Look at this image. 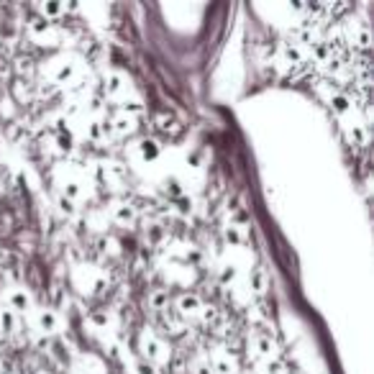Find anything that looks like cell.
<instances>
[{
	"label": "cell",
	"instance_id": "cell-7",
	"mask_svg": "<svg viewBox=\"0 0 374 374\" xmlns=\"http://www.w3.org/2000/svg\"><path fill=\"white\" fill-rule=\"evenodd\" d=\"M111 215L116 223L128 226V223L136 221V205H131V203H116V205L111 208Z\"/></svg>",
	"mask_w": 374,
	"mask_h": 374
},
{
	"label": "cell",
	"instance_id": "cell-8",
	"mask_svg": "<svg viewBox=\"0 0 374 374\" xmlns=\"http://www.w3.org/2000/svg\"><path fill=\"white\" fill-rule=\"evenodd\" d=\"M103 88H105V95L108 97H118L126 90V77L121 75V72H108V75H105Z\"/></svg>",
	"mask_w": 374,
	"mask_h": 374
},
{
	"label": "cell",
	"instance_id": "cell-1",
	"mask_svg": "<svg viewBox=\"0 0 374 374\" xmlns=\"http://www.w3.org/2000/svg\"><path fill=\"white\" fill-rule=\"evenodd\" d=\"M162 349H164V344H162V341L157 339L152 331H146L144 336H141V351H144V356H146V361H149V364L167 359V354L162 351Z\"/></svg>",
	"mask_w": 374,
	"mask_h": 374
},
{
	"label": "cell",
	"instance_id": "cell-5",
	"mask_svg": "<svg viewBox=\"0 0 374 374\" xmlns=\"http://www.w3.org/2000/svg\"><path fill=\"white\" fill-rule=\"evenodd\" d=\"M136 149H139V159L144 162V164L157 162L162 154V144L157 139H141L139 144H136Z\"/></svg>",
	"mask_w": 374,
	"mask_h": 374
},
{
	"label": "cell",
	"instance_id": "cell-9",
	"mask_svg": "<svg viewBox=\"0 0 374 374\" xmlns=\"http://www.w3.org/2000/svg\"><path fill=\"white\" fill-rule=\"evenodd\" d=\"M149 308L152 310H167L169 308V290L167 287H157V290L149 292Z\"/></svg>",
	"mask_w": 374,
	"mask_h": 374
},
{
	"label": "cell",
	"instance_id": "cell-18",
	"mask_svg": "<svg viewBox=\"0 0 374 374\" xmlns=\"http://www.w3.org/2000/svg\"><path fill=\"white\" fill-rule=\"evenodd\" d=\"M131 374H159V372H157V367L149 364V361H136L131 367Z\"/></svg>",
	"mask_w": 374,
	"mask_h": 374
},
{
	"label": "cell",
	"instance_id": "cell-16",
	"mask_svg": "<svg viewBox=\"0 0 374 374\" xmlns=\"http://www.w3.org/2000/svg\"><path fill=\"white\" fill-rule=\"evenodd\" d=\"M52 354H54V356H59V361H62L64 367L70 364V351L64 349V344H62V341H54V344H52Z\"/></svg>",
	"mask_w": 374,
	"mask_h": 374
},
{
	"label": "cell",
	"instance_id": "cell-10",
	"mask_svg": "<svg viewBox=\"0 0 374 374\" xmlns=\"http://www.w3.org/2000/svg\"><path fill=\"white\" fill-rule=\"evenodd\" d=\"M328 103H331V108L336 113H346L351 111V97L346 95V92H341L339 88L331 92V97H328Z\"/></svg>",
	"mask_w": 374,
	"mask_h": 374
},
{
	"label": "cell",
	"instance_id": "cell-3",
	"mask_svg": "<svg viewBox=\"0 0 374 374\" xmlns=\"http://www.w3.org/2000/svg\"><path fill=\"white\" fill-rule=\"evenodd\" d=\"M36 326H39L42 333H56L59 326H62L59 313L52 310V308H39V313H36Z\"/></svg>",
	"mask_w": 374,
	"mask_h": 374
},
{
	"label": "cell",
	"instance_id": "cell-15",
	"mask_svg": "<svg viewBox=\"0 0 374 374\" xmlns=\"http://www.w3.org/2000/svg\"><path fill=\"white\" fill-rule=\"evenodd\" d=\"M16 326H18L16 313H11L8 308H3V310H0V328H3V333H13Z\"/></svg>",
	"mask_w": 374,
	"mask_h": 374
},
{
	"label": "cell",
	"instance_id": "cell-2",
	"mask_svg": "<svg viewBox=\"0 0 374 374\" xmlns=\"http://www.w3.org/2000/svg\"><path fill=\"white\" fill-rule=\"evenodd\" d=\"M6 305L11 313H26L28 308H31V298H28V292L21 290V287H11V290H6Z\"/></svg>",
	"mask_w": 374,
	"mask_h": 374
},
{
	"label": "cell",
	"instance_id": "cell-11",
	"mask_svg": "<svg viewBox=\"0 0 374 374\" xmlns=\"http://www.w3.org/2000/svg\"><path fill=\"white\" fill-rule=\"evenodd\" d=\"M254 349H257L259 356H264V359H270L275 356V349H277V344L270 339V336H254Z\"/></svg>",
	"mask_w": 374,
	"mask_h": 374
},
{
	"label": "cell",
	"instance_id": "cell-12",
	"mask_svg": "<svg viewBox=\"0 0 374 374\" xmlns=\"http://www.w3.org/2000/svg\"><path fill=\"white\" fill-rule=\"evenodd\" d=\"M154 123H157V128H159V131L172 133V136H177V133L182 131V126L177 123L172 116H157V118H154Z\"/></svg>",
	"mask_w": 374,
	"mask_h": 374
},
{
	"label": "cell",
	"instance_id": "cell-26",
	"mask_svg": "<svg viewBox=\"0 0 374 374\" xmlns=\"http://www.w3.org/2000/svg\"><path fill=\"white\" fill-rule=\"evenodd\" d=\"M193 374H213V372H210V364H195Z\"/></svg>",
	"mask_w": 374,
	"mask_h": 374
},
{
	"label": "cell",
	"instance_id": "cell-25",
	"mask_svg": "<svg viewBox=\"0 0 374 374\" xmlns=\"http://www.w3.org/2000/svg\"><path fill=\"white\" fill-rule=\"evenodd\" d=\"M234 277H236L234 267H226V270H223V275H221V282H229V279H234Z\"/></svg>",
	"mask_w": 374,
	"mask_h": 374
},
{
	"label": "cell",
	"instance_id": "cell-27",
	"mask_svg": "<svg viewBox=\"0 0 374 374\" xmlns=\"http://www.w3.org/2000/svg\"><path fill=\"white\" fill-rule=\"evenodd\" d=\"M85 374H97V372H85Z\"/></svg>",
	"mask_w": 374,
	"mask_h": 374
},
{
	"label": "cell",
	"instance_id": "cell-19",
	"mask_svg": "<svg viewBox=\"0 0 374 374\" xmlns=\"http://www.w3.org/2000/svg\"><path fill=\"white\" fill-rule=\"evenodd\" d=\"M223 236H226V241L234 243V246H241V243H243L241 234H239V226H231V229H226V231H223Z\"/></svg>",
	"mask_w": 374,
	"mask_h": 374
},
{
	"label": "cell",
	"instance_id": "cell-4",
	"mask_svg": "<svg viewBox=\"0 0 374 374\" xmlns=\"http://www.w3.org/2000/svg\"><path fill=\"white\" fill-rule=\"evenodd\" d=\"M200 308H203V300L195 292H185L174 303V310L180 313V315H195V313H200Z\"/></svg>",
	"mask_w": 374,
	"mask_h": 374
},
{
	"label": "cell",
	"instance_id": "cell-17",
	"mask_svg": "<svg viewBox=\"0 0 374 374\" xmlns=\"http://www.w3.org/2000/svg\"><path fill=\"white\" fill-rule=\"evenodd\" d=\"M39 11H42V13L47 16V21H49V18H56L59 13H64L67 8H64V6H56V3H47V6H39Z\"/></svg>",
	"mask_w": 374,
	"mask_h": 374
},
{
	"label": "cell",
	"instance_id": "cell-23",
	"mask_svg": "<svg viewBox=\"0 0 374 374\" xmlns=\"http://www.w3.org/2000/svg\"><path fill=\"white\" fill-rule=\"evenodd\" d=\"M267 374H284L282 361H267Z\"/></svg>",
	"mask_w": 374,
	"mask_h": 374
},
{
	"label": "cell",
	"instance_id": "cell-24",
	"mask_svg": "<svg viewBox=\"0 0 374 374\" xmlns=\"http://www.w3.org/2000/svg\"><path fill=\"white\" fill-rule=\"evenodd\" d=\"M200 162H203L200 152H190V154H187V164H190V167H200Z\"/></svg>",
	"mask_w": 374,
	"mask_h": 374
},
{
	"label": "cell",
	"instance_id": "cell-13",
	"mask_svg": "<svg viewBox=\"0 0 374 374\" xmlns=\"http://www.w3.org/2000/svg\"><path fill=\"white\" fill-rule=\"evenodd\" d=\"M162 190L167 193V198H169V200H180L182 195H185V190H182V185H180V180H177V177H167Z\"/></svg>",
	"mask_w": 374,
	"mask_h": 374
},
{
	"label": "cell",
	"instance_id": "cell-6",
	"mask_svg": "<svg viewBox=\"0 0 374 374\" xmlns=\"http://www.w3.org/2000/svg\"><path fill=\"white\" fill-rule=\"evenodd\" d=\"M236 369H239V364H236V359L229 354H215L213 359H210V372L215 374H236Z\"/></svg>",
	"mask_w": 374,
	"mask_h": 374
},
{
	"label": "cell",
	"instance_id": "cell-20",
	"mask_svg": "<svg viewBox=\"0 0 374 374\" xmlns=\"http://www.w3.org/2000/svg\"><path fill=\"white\" fill-rule=\"evenodd\" d=\"M59 210H62V213H67V215H75V203L67 200L64 195H59Z\"/></svg>",
	"mask_w": 374,
	"mask_h": 374
},
{
	"label": "cell",
	"instance_id": "cell-14",
	"mask_svg": "<svg viewBox=\"0 0 374 374\" xmlns=\"http://www.w3.org/2000/svg\"><path fill=\"white\" fill-rule=\"evenodd\" d=\"M249 287L254 292H264V290H267V275H264V270H259V267H254V270H251Z\"/></svg>",
	"mask_w": 374,
	"mask_h": 374
},
{
	"label": "cell",
	"instance_id": "cell-21",
	"mask_svg": "<svg viewBox=\"0 0 374 374\" xmlns=\"http://www.w3.org/2000/svg\"><path fill=\"white\" fill-rule=\"evenodd\" d=\"M34 59H31V56H18V64H16V67H18V72H21V75H26V72H31V67H34Z\"/></svg>",
	"mask_w": 374,
	"mask_h": 374
},
{
	"label": "cell",
	"instance_id": "cell-22",
	"mask_svg": "<svg viewBox=\"0 0 374 374\" xmlns=\"http://www.w3.org/2000/svg\"><path fill=\"white\" fill-rule=\"evenodd\" d=\"M174 203H177V210H180L182 215H190V213H193V203L187 200L185 195H182L180 200H174Z\"/></svg>",
	"mask_w": 374,
	"mask_h": 374
}]
</instances>
